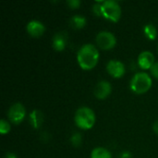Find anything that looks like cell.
<instances>
[{
  "mask_svg": "<svg viewBox=\"0 0 158 158\" xmlns=\"http://www.w3.org/2000/svg\"><path fill=\"white\" fill-rule=\"evenodd\" d=\"M81 139H82L81 138V135L80 133L76 132V133H74V134L71 135V137H70V143H71V144L73 146L79 147L81 144Z\"/></svg>",
  "mask_w": 158,
  "mask_h": 158,
  "instance_id": "obj_16",
  "label": "cell"
},
{
  "mask_svg": "<svg viewBox=\"0 0 158 158\" xmlns=\"http://www.w3.org/2000/svg\"><path fill=\"white\" fill-rule=\"evenodd\" d=\"M91 158H112V156L108 150L103 147L94 148L92 151Z\"/></svg>",
  "mask_w": 158,
  "mask_h": 158,
  "instance_id": "obj_14",
  "label": "cell"
},
{
  "mask_svg": "<svg viewBox=\"0 0 158 158\" xmlns=\"http://www.w3.org/2000/svg\"><path fill=\"white\" fill-rule=\"evenodd\" d=\"M69 24L72 28L74 29H81L85 26L86 24V19L82 16H80V15H76V16H73L70 20H69Z\"/></svg>",
  "mask_w": 158,
  "mask_h": 158,
  "instance_id": "obj_13",
  "label": "cell"
},
{
  "mask_svg": "<svg viewBox=\"0 0 158 158\" xmlns=\"http://www.w3.org/2000/svg\"><path fill=\"white\" fill-rule=\"evenodd\" d=\"M96 44L103 50H110L115 47L117 39L115 35L109 31H101L96 36Z\"/></svg>",
  "mask_w": 158,
  "mask_h": 158,
  "instance_id": "obj_6",
  "label": "cell"
},
{
  "mask_svg": "<svg viewBox=\"0 0 158 158\" xmlns=\"http://www.w3.org/2000/svg\"><path fill=\"white\" fill-rule=\"evenodd\" d=\"M26 30L31 37L38 38L44 34L45 31V27L39 20H31L30 22H28Z\"/></svg>",
  "mask_w": 158,
  "mask_h": 158,
  "instance_id": "obj_9",
  "label": "cell"
},
{
  "mask_svg": "<svg viewBox=\"0 0 158 158\" xmlns=\"http://www.w3.org/2000/svg\"><path fill=\"white\" fill-rule=\"evenodd\" d=\"M150 70H151L152 75L158 80V62H156V63L152 66V68L150 69Z\"/></svg>",
  "mask_w": 158,
  "mask_h": 158,
  "instance_id": "obj_20",
  "label": "cell"
},
{
  "mask_svg": "<svg viewBox=\"0 0 158 158\" xmlns=\"http://www.w3.org/2000/svg\"><path fill=\"white\" fill-rule=\"evenodd\" d=\"M29 122L33 129H39L44 122V114L38 109L32 110L29 116Z\"/></svg>",
  "mask_w": 158,
  "mask_h": 158,
  "instance_id": "obj_11",
  "label": "cell"
},
{
  "mask_svg": "<svg viewBox=\"0 0 158 158\" xmlns=\"http://www.w3.org/2000/svg\"><path fill=\"white\" fill-rule=\"evenodd\" d=\"M10 131V126L8 124L7 121H6L5 119H1L0 121V132L2 135L6 134L8 131Z\"/></svg>",
  "mask_w": 158,
  "mask_h": 158,
  "instance_id": "obj_17",
  "label": "cell"
},
{
  "mask_svg": "<svg viewBox=\"0 0 158 158\" xmlns=\"http://www.w3.org/2000/svg\"><path fill=\"white\" fill-rule=\"evenodd\" d=\"M138 64L143 69H151L152 66L155 64V56L149 51L142 52L138 56Z\"/></svg>",
  "mask_w": 158,
  "mask_h": 158,
  "instance_id": "obj_10",
  "label": "cell"
},
{
  "mask_svg": "<svg viewBox=\"0 0 158 158\" xmlns=\"http://www.w3.org/2000/svg\"><path fill=\"white\" fill-rule=\"evenodd\" d=\"M25 116H26L25 107L20 103L13 104L7 111L8 119L15 125H19V123H21Z\"/></svg>",
  "mask_w": 158,
  "mask_h": 158,
  "instance_id": "obj_5",
  "label": "cell"
},
{
  "mask_svg": "<svg viewBox=\"0 0 158 158\" xmlns=\"http://www.w3.org/2000/svg\"><path fill=\"white\" fill-rule=\"evenodd\" d=\"M144 34L145 36L150 39V40H155L157 36V31L156 28L153 25V24H147L144 26Z\"/></svg>",
  "mask_w": 158,
  "mask_h": 158,
  "instance_id": "obj_15",
  "label": "cell"
},
{
  "mask_svg": "<svg viewBox=\"0 0 158 158\" xmlns=\"http://www.w3.org/2000/svg\"><path fill=\"white\" fill-rule=\"evenodd\" d=\"M74 121L76 125L81 130H90L94 127L95 123L94 112L86 106L80 107L74 117Z\"/></svg>",
  "mask_w": 158,
  "mask_h": 158,
  "instance_id": "obj_2",
  "label": "cell"
},
{
  "mask_svg": "<svg viewBox=\"0 0 158 158\" xmlns=\"http://www.w3.org/2000/svg\"><path fill=\"white\" fill-rule=\"evenodd\" d=\"M104 1H98L93 6V11L96 16H102V4Z\"/></svg>",
  "mask_w": 158,
  "mask_h": 158,
  "instance_id": "obj_18",
  "label": "cell"
},
{
  "mask_svg": "<svg viewBox=\"0 0 158 158\" xmlns=\"http://www.w3.org/2000/svg\"><path fill=\"white\" fill-rule=\"evenodd\" d=\"M107 72L114 78H121L125 74V66L118 60H110L106 65Z\"/></svg>",
  "mask_w": 158,
  "mask_h": 158,
  "instance_id": "obj_7",
  "label": "cell"
},
{
  "mask_svg": "<svg viewBox=\"0 0 158 158\" xmlns=\"http://www.w3.org/2000/svg\"><path fill=\"white\" fill-rule=\"evenodd\" d=\"M102 16L106 19L117 22L121 16V8L117 1L106 0L102 4Z\"/></svg>",
  "mask_w": 158,
  "mask_h": 158,
  "instance_id": "obj_4",
  "label": "cell"
},
{
  "mask_svg": "<svg viewBox=\"0 0 158 158\" xmlns=\"http://www.w3.org/2000/svg\"><path fill=\"white\" fill-rule=\"evenodd\" d=\"M119 158H132V155L129 151H124L119 155Z\"/></svg>",
  "mask_w": 158,
  "mask_h": 158,
  "instance_id": "obj_21",
  "label": "cell"
},
{
  "mask_svg": "<svg viewBox=\"0 0 158 158\" xmlns=\"http://www.w3.org/2000/svg\"><path fill=\"white\" fill-rule=\"evenodd\" d=\"M153 130H154V131H155L156 134H158V120L154 123V125H153Z\"/></svg>",
  "mask_w": 158,
  "mask_h": 158,
  "instance_id": "obj_22",
  "label": "cell"
},
{
  "mask_svg": "<svg viewBox=\"0 0 158 158\" xmlns=\"http://www.w3.org/2000/svg\"><path fill=\"white\" fill-rule=\"evenodd\" d=\"M130 86L132 92L142 94L150 90L152 86V79L145 72H138L132 77Z\"/></svg>",
  "mask_w": 158,
  "mask_h": 158,
  "instance_id": "obj_3",
  "label": "cell"
},
{
  "mask_svg": "<svg viewBox=\"0 0 158 158\" xmlns=\"http://www.w3.org/2000/svg\"><path fill=\"white\" fill-rule=\"evenodd\" d=\"M77 59L80 67L82 69L89 70L94 69L99 59V53L97 48L91 44H86L82 45L78 54H77Z\"/></svg>",
  "mask_w": 158,
  "mask_h": 158,
  "instance_id": "obj_1",
  "label": "cell"
},
{
  "mask_svg": "<svg viewBox=\"0 0 158 158\" xmlns=\"http://www.w3.org/2000/svg\"><path fill=\"white\" fill-rule=\"evenodd\" d=\"M5 158H17V156L13 153H6V156H5Z\"/></svg>",
  "mask_w": 158,
  "mask_h": 158,
  "instance_id": "obj_23",
  "label": "cell"
},
{
  "mask_svg": "<svg viewBox=\"0 0 158 158\" xmlns=\"http://www.w3.org/2000/svg\"><path fill=\"white\" fill-rule=\"evenodd\" d=\"M66 34L64 32H58L53 37V47L56 51H63L66 47Z\"/></svg>",
  "mask_w": 158,
  "mask_h": 158,
  "instance_id": "obj_12",
  "label": "cell"
},
{
  "mask_svg": "<svg viewBox=\"0 0 158 158\" xmlns=\"http://www.w3.org/2000/svg\"><path fill=\"white\" fill-rule=\"evenodd\" d=\"M112 91L111 84L106 81H99L94 88V95L98 99H106Z\"/></svg>",
  "mask_w": 158,
  "mask_h": 158,
  "instance_id": "obj_8",
  "label": "cell"
},
{
  "mask_svg": "<svg viewBox=\"0 0 158 158\" xmlns=\"http://www.w3.org/2000/svg\"><path fill=\"white\" fill-rule=\"evenodd\" d=\"M67 4L70 8H78L81 5V1L80 0H69L67 1Z\"/></svg>",
  "mask_w": 158,
  "mask_h": 158,
  "instance_id": "obj_19",
  "label": "cell"
}]
</instances>
